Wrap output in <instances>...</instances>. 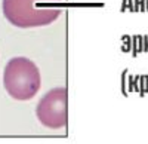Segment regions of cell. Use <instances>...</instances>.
I'll return each mask as SVG.
<instances>
[{
    "mask_svg": "<svg viewBox=\"0 0 148 144\" xmlns=\"http://www.w3.org/2000/svg\"><path fill=\"white\" fill-rule=\"evenodd\" d=\"M61 0H3L2 10L9 24L18 28L51 25L62 15Z\"/></svg>",
    "mask_w": 148,
    "mask_h": 144,
    "instance_id": "6da1fadb",
    "label": "cell"
},
{
    "mask_svg": "<svg viewBox=\"0 0 148 144\" xmlns=\"http://www.w3.org/2000/svg\"><path fill=\"white\" fill-rule=\"evenodd\" d=\"M3 86L16 101H30L42 86L40 70L27 56H15L8 61L3 71Z\"/></svg>",
    "mask_w": 148,
    "mask_h": 144,
    "instance_id": "7a4b0ae2",
    "label": "cell"
},
{
    "mask_svg": "<svg viewBox=\"0 0 148 144\" xmlns=\"http://www.w3.org/2000/svg\"><path fill=\"white\" fill-rule=\"evenodd\" d=\"M68 94L67 88H53L45 94L36 107L39 122L49 129H61L68 122Z\"/></svg>",
    "mask_w": 148,
    "mask_h": 144,
    "instance_id": "3957f363",
    "label": "cell"
}]
</instances>
